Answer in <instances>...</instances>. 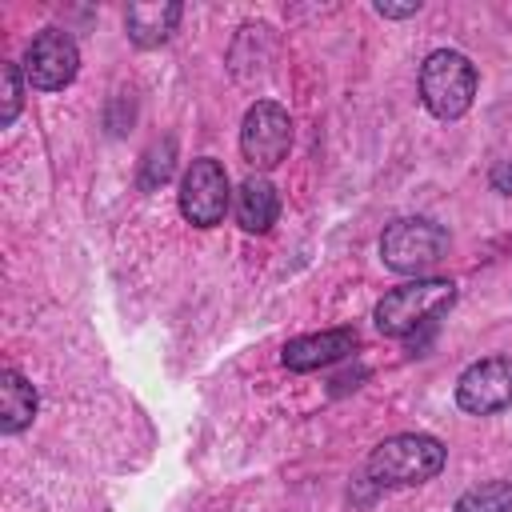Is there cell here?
<instances>
[{
  "mask_svg": "<svg viewBox=\"0 0 512 512\" xmlns=\"http://www.w3.org/2000/svg\"><path fill=\"white\" fill-rule=\"evenodd\" d=\"M456 304V284L444 276H416L392 292H384L372 308V320L384 336H412Z\"/></svg>",
  "mask_w": 512,
  "mask_h": 512,
  "instance_id": "cell-1",
  "label": "cell"
},
{
  "mask_svg": "<svg viewBox=\"0 0 512 512\" xmlns=\"http://www.w3.org/2000/svg\"><path fill=\"white\" fill-rule=\"evenodd\" d=\"M448 460V448L428 436V432H400L388 436L372 448L368 456V480L380 488H408V484H424L432 476H440Z\"/></svg>",
  "mask_w": 512,
  "mask_h": 512,
  "instance_id": "cell-2",
  "label": "cell"
},
{
  "mask_svg": "<svg viewBox=\"0 0 512 512\" xmlns=\"http://www.w3.org/2000/svg\"><path fill=\"white\" fill-rule=\"evenodd\" d=\"M420 100L436 120H460L476 100V64L456 48H436L420 64Z\"/></svg>",
  "mask_w": 512,
  "mask_h": 512,
  "instance_id": "cell-3",
  "label": "cell"
},
{
  "mask_svg": "<svg viewBox=\"0 0 512 512\" xmlns=\"http://www.w3.org/2000/svg\"><path fill=\"white\" fill-rule=\"evenodd\" d=\"M448 252V232L436 224V220H424V216H404V220H392L380 236V260L384 268L400 272V276H424L428 268H436Z\"/></svg>",
  "mask_w": 512,
  "mask_h": 512,
  "instance_id": "cell-4",
  "label": "cell"
},
{
  "mask_svg": "<svg viewBox=\"0 0 512 512\" xmlns=\"http://www.w3.org/2000/svg\"><path fill=\"white\" fill-rule=\"evenodd\" d=\"M292 148V116L276 100H256L240 120V156L260 176L272 172Z\"/></svg>",
  "mask_w": 512,
  "mask_h": 512,
  "instance_id": "cell-5",
  "label": "cell"
},
{
  "mask_svg": "<svg viewBox=\"0 0 512 512\" xmlns=\"http://www.w3.org/2000/svg\"><path fill=\"white\" fill-rule=\"evenodd\" d=\"M80 72V48L64 28H44L24 48V80L36 92H60Z\"/></svg>",
  "mask_w": 512,
  "mask_h": 512,
  "instance_id": "cell-6",
  "label": "cell"
},
{
  "mask_svg": "<svg viewBox=\"0 0 512 512\" xmlns=\"http://www.w3.org/2000/svg\"><path fill=\"white\" fill-rule=\"evenodd\" d=\"M228 172L212 156H196L180 180V216L192 228H216L228 212Z\"/></svg>",
  "mask_w": 512,
  "mask_h": 512,
  "instance_id": "cell-7",
  "label": "cell"
},
{
  "mask_svg": "<svg viewBox=\"0 0 512 512\" xmlns=\"http://www.w3.org/2000/svg\"><path fill=\"white\" fill-rule=\"evenodd\" d=\"M456 404L468 416H492L512 404V356H484L456 380Z\"/></svg>",
  "mask_w": 512,
  "mask_h": 512,
  "instance_id": "cell-8",
  "label": "cell"
},
{
  "mask_svg": "<svg viewBox=\"0 0 512 512\" xmlns=\"http://www.w3.org/2000/svg\"><path fill=\"white\" fill-rule=\"evenodd\" d=\"M360 348V332L356 328H324V332H308L284 344V368L288 372H316L328 368L344 356H352Z\"/></svg>",
  "mask_w": 512,
  "mask_h": 512,
  "instance_id": "cell-9",
  "label": "cell"
},
{
  "mask_svg": "<svg viewBox=\"0 0 512 512\" xmlns=\"http://www.w3.org/2000/svg\"><path fill=\"white\" fill-rule=\"evenodd\" d=\"M180 16H184V8L176 4V0H152V4H132L128 12H124V28H128V40L136 44V48H156V44H164L172 32H176V24H180Z\"/></svg>",
  "mask_w": 512,
  "mask_h": 512,
  "instance_id": "cell-10",
  "label": "cell"
},
{
  "mask_svg": "<svg viewBox=\"0 0 512 512\" xmlns=\"http://www.w3.org/2000/svg\"><path fill=\"white\" fill-rule=\"evenodd\" d=\"M280 216V192L268 176H248L236 192V224L244 232H268Z\"/></svg>",
  "mask_w": 512,
  "mask_h": 512,
  "instance_id": "cell-11",
  "label": "cell"
},
{
  "mask_svg": "<svg viewBox=\"0 0 512 512\" xmlns=\"http://www.w3.org/2000/svg\"><path fill=\"white\" fill-rule=\"evenodd\" d=\"M40 408V396L32 388V380H24L16 368H4L0 372V432L4 436H16L32 424Z\"/></svg>",
  "mask_w": 512,
  "mask_h": 512,
  "instance_id": "cell-12",
  "label": "cell"
},
{
  "mask_svg": "<svg viewBox=\"0 0 512 512\" xmlns=\"http://www.w3.org/2000/svg\"><path fill=\"white\" fill-rule=\"evenodd\" d=\"M452 512H512V480H484L460 492Z\"/></svg>",
  "mask_w": 512,
  "mask_h": 512,
  "instance_id": "cell-13",
  "label": "cell"
},
{
  "mask_svg": "<svg viewBox=\"0 0 512 512\" xmlns=\"http://www.w3.org/2000/svg\"><path fill=\"white\" fill-rule=\"evenodd\" d=\"M172 168H176V144L172 140H160L144 152V164H140V188L144 192H156L160 184L172 180Z\"/></svg>",
  "mask_w": 512,
  "mask_h": 512,
  "instance_id": "cell-14",
  "label": "cell"
},
{
  "mask_svg": "<svg viewBox=\"0 0 512 512\" xmlns=\"http://www.w3.org/2000/svg\"><path fill=\"white\" fill-rule=\"evenodd\" d=\"M24 68L16 64H4L0 68V84H4V108H0V124L8 128L16 116H20V104H24V80H20Z\"/></svg>",
  "mask_w": 512,
  "mask_h": 512,
  "instance_id": "cell-15",
  "label": "cell"
},
{
  "mask_svg": "<svg viewBox=\"0 0 512 512\" xmlns=\"http://www.w3.org/2000/svg\"><path fill=\"white\" fill-rule=\"evenodd\" d=\"M376 12H380V16H388V20H404V16H416V12H420V0H408V4L376 0Z\"/></svg>",
  "mask_w": 512,
  "mask_h": 512,
  "instance_id": "cell-16",
  "label": "cell"
},
{
  "mask_svg": "<svg viewBox=\"0 0 512 512\" xmlns=\"http://www.w3.org/2000/svg\"><path fill=\"white\" fill-rule=\"evenodd\" d=\"M488 184H492L496 192H504V196H512V160H500V164L492 168V176H488Z\"/></svg>",
  "mask_w": 512,
  "mask_h": 512,
  "instance_id": "cell-17",
  "label": "cell"
}]
</instances>
